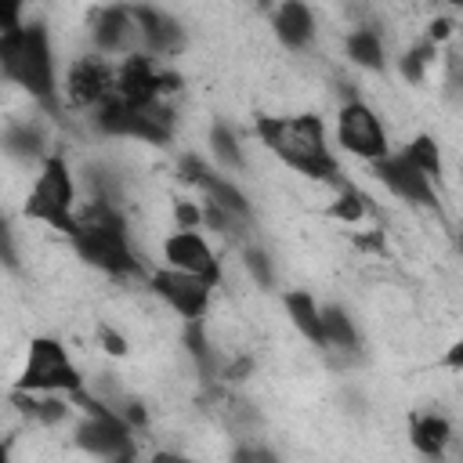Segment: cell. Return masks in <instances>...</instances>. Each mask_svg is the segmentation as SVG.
<instances>
[{
	"mask_svg": "<svg viewBox=\"0 0 463 463\" xmlns=\"http://www.w3.org/2000/svg\"><path fill=\"white\" fill-rule=\"evenodd\" d=\"M101 134L112 137H134V141H148V145H166L174 134V112L159 101L148 105H130L127 98L112 94L101 101L98 116H94Z\"/></svg>",
	"mask_w": 463,
	"mask_h": 463,
	"instance_id": "cell-6",
	"label": "cell"
},
{
	"mask_svg": "<svg viewBox=\"0 0 463 463\" xmlns=\"http://www.w3.org/2000/svg\"><path fill=\"white\" fill-rule=\"evenodd\" d=\"M452 33H456V22L452 18H430L427 22V40H434V43H441V40H452Z\"/></svg>",
	"mask_w": 463,
	"mask_h": 463,
	"instance_id": "cell-30",
	"label": "cell"
},
{
	"mask_svg": "<svg viewBox=\"0 0 463 463\" xmlns=\"http://www.w3.org/2000/svg\"><path fill=\"white\" fill-rule=\"evenodd\" d=\"M430 4H445V7H463V0H430Z\"/></svg>",
	"mask_w": 463,
	"mask_h": 463,
	"instance_id": "cell-35",
	"label": "cell"
},
{
	"mask_svg": "<svg viewBox=\"0 0 463 463\" xmlns=\"http://www.w3.org/2000/svg\"><path fill=\"white\" fill-rule=\"evenodd\" d=\"M0 69H4V80L18 83L29 98L54 109V58H51V36L43 22L0 29Z\"/></svg>",
	"mask_w": 463,
	"mask_h": 463,
	"instance_id": "cell-3",
	"label": "cell"
},
{
	"mask_svg": "<svg viewBox=\"0 0 463 463\" xmlns=\"http://www.w3.org/2000/svg\"><path fill=\"white\" fill-rule=\"evenodd\" d=\"M72 398H76V405H83V412H87V420L76 427V445H80L83 452L101 456V459H116V463L137 456V452H134V441H130V430H134V427H130L112 405H105V402L94 398V394H83V387L72 391Z\"/></svg>",
	"mask_w": 463,
	"mask_h": 463,
	"instance_id": "cell-5",
	"label": "cell"
},
{
	"mask_svg": "<svg viewBox=\"0 0 463 463\" xmlns=\"http://www.w3.org/2000/svg\"><path fill=\"white\" fill-rule=\"evenodd\" d=\"M184 347H188V354L195 358L199 373H203L206 380H213V351H210V340H206V333H203V318H188V326H184Z\"/></svg>",
	"mask_w": 463,
	"mask_h": 463,
	"instance_id": "cell-24",
	"label": "cell"
},
{
	"mask_svg": "<svg viewBox=\"0 0 463 463\" xmlns=\"http://www.w3.org/2000/svg\"><path fill=\"white\" fill-rule=\"evenodd\" d=\"M163 90H166V72H159L145 54H127L123 65L116 69V94L127 98L130 105L159 101Z\"/></svg>",
	"mask_w": 463,
	"mask_h": 463,
	"instance_id": "cell-13",
	"label": "cell"
},
{
	"mask_svg": "<svg viewBox=\"0 0 463 463\" xmlns=\"http://www.w3.org/2000/svg\"><path fill=\"white\" fill-rule=\"evenodd\" d=\"M246 268H250V275L268 289L271 286V264H268V253L264 250H246Z\"/></svg>",
	"mask_w": 463,
	"mask_h": 463,
	"instance_id": "cell-28",
	"label": "cell"
},
{
	"mask_svg": "<svg viewBox=\"0 0 463 463\" xmlns=\"http://www.w3.org/2000/svg\"><path fill=\"white\" fill-rule=\"evenodd\" d=\"M275 33H279V40H282L289 51L307 47L311 36H315L311 11H307L300 0H282V7L275 11Z\"/></svg>",
	"mask_w": 463,
	"mask_h": 463,
	"instance_id": "cell-16",
	"label": "cell"
},
{
	"mask_svg": "<svg viewBox=\"0 0 463 463\" xmlns=\"http://www.w3.org/2000/svg\"><path fill=\"white\" fill-rule=\"evenodd\" d=\"M69 416V405L61 402V398H36V405H33V412H29V420H36V423H61Z\"/></svg>",
	"mask_w": 463,
	"mask_h": 463,
	"instance_id": "cell-27",
	"label": "cell"
},
{
	"mask_svg": "<svg viewBox=\"0 0 463 463\" xmlns=\"http://www.w3.org/2000/svg\"><path fill=\"white\" fill-rule=\"evenodd\" d=\"M409 152V159L430 177V181H438L441 177V148H438V141L430 137V134H420V137H412V145L405 148Z\"/></svg>",
	"mask_w": 463,
	"mask_h": 463,
	"instance_id": "cell-26",
	"label": "cell"
},
{
	"mask_svg": "<svg viewBox=\"0 0 463 463\" xmlns=\"http://www.w3.org/2000/svg\"><path fill=\"white\" fill-rule=\"evenodd\" d=\"M134 40H141V33H137V22H134L130 7H105L94 18V43H98V51H109V54L130 51ZM130 54H137V51H130Z\"/></svg>",
	"mask_w": 463,
	"mask_h": 463,
	"instance_id": "cell-15",
	"label": "cell"
},
{
	"mask_svg": "<svg viewBox=\"0 0 463 463\" xmlns=\"http://www.w3.org/2000/svg\"><path fill=\"white\" fill-rule=\"evenodd\" d=\"M441 365H445V369H456V373L463 369V336H459V340L441 354Z\"/></svg>",
	"mask_w": 463,
	"mask_h": 463,
	"instance_id": "cell-34",
	"label": "cell"
},
{
	"mask_svg": "<svg viewBox=\"0 0 463 463\" xmlns=\"http://www.w3.org/2000/svg\"><path fill=\"white\" fill-rule=\"evenodd\" d=\"M98 333H101V344H105V351H109V354H127V340H123L112 326H101Z\"/></svg>",
	"mask_w": 463,
	"mask_h": 463,
	"instance_id": "cell-32",
	"label": "cell"
},
{
	"mask_svg": "<svg viewBox=\"0 0 463 463\" xmlns=\"http://www.w3.org/2000/svg\"><path fill=\"white\" fill-rule=\"evenodd\" d=\"M250 369H253V358H235V362H228L224 365V380H246L250 376Z\"/></svg>",
	"mask_w": 463,
	"mask_h": 463,
	"instance_id": "cell-33",
	"label": "cell"
},
{
	"mask_svg": "<svg viewBox=\"0 0 463 463\" xmlns=\"http://www.w3.org/2000/svg\"><path fill=\"white\" fill-rule=\"evenodd\" d=\"M174 217H177V224H181V228H195V224H203V206L177 203V206H174Z\"/></svg>",
	"mask_w": 463,
	"mask_h": 463,
	"instance_id": "cell-31",
	"label": "cell"
},
{
	"mask_svg": "<svg viewBox=\"0 0 463 463\" xmlns=\"http://www.w3.org/2000/svg\"><path fill=\"white\" fill-rule=\"evenodd\" d=\"M163 257H166L170 268H181V271H188V275H199V279L210 282V286L221 282V264H217L210 242H206L199 232H192V228L174 232V235L163 242Z\"/></svg>",
	"mask_w": 463,
	"mask_h": 463,
	"instance_id": "cell-11",
	"label": "cell"
},
{
	"mask_svg": "<svg viewBox=\"0 0 463 463\" xmlns=\"http://www.w3.org/2000/svg\"><path fill=\"white\" fill-rule=\"evenodd\" d=\"M148 289L166 300L184 322L188 318H203L206 307H210V282H203L199 275H188L181 268H163V271H152L148 275Z\"/></svg>",
	"mask_w": 463,
	"mask_h": 463,
	"instance_id": "cell-9",
	"label": "cell"
},
{
	"mask_svg": "<svg viewBox=\"0 0 463 463\" xmlns=\"http://www.w3.org/2000/svg\"><path fill=\"white\" fill-rule=\"evenodd\" d=\"M4 148H7L14 159H36V156L43 152V134H40V127H33V123H14V127H7V134H4Z\"/></svg>",
	"mask_w": 463,
	"mask_h": 463,
	"instance_id": "cell-21",
	"label": "cell"
},
{
	"mask_svg": "<svg viewBox=\"0 0 463 463\" xmlns=\"http://www.w3.org/2000/svg\"><path fill=\"white\" fill-rule=\"evenodd\" d=\"M22 391H43V394H72L83 387V376L80 369L72 365V358L65 354V347L51 336H33L29 340V354H25V365H22V376L18 383Z\"/></svg>",
	"mask_w": 463,
	"mask_h": 463,
	"instance_id": "cell-7",
	"label": "cell"
},
{
	"mask_svg": "<svg viewBox=\"0 0 463 463\" xmlns=\"http://www.w3.org/2000/svg\"><path fill=\"white\" fill-rule=\"evenodd\" d=\"M365 213H369V195H362V192L351 188V184H344L340 195H336V203L326 206V217L344 221V224H354V221H362Z\"/></svg>",
	"mask_w": 463,
	"mask_h": 463,
	"instance_id": "cell-22",
	"label": "cell"
},
{
	"mask_svg": "<svg viewBox=\"0 0 463 463\" xmlns=\"http://www.w3.org/2000/svg\"><path fill=\"white\" fill-rule=\"evenodd\" d=\"M347 58L362 69H383V43L373 29H354L347 36Z\"/></svg>",
	"mask_w": 463,
	"mask_h": 463,
	"instance_id": "cell-20",
	"label": "cell"
},
{
	"mask_svg": "<svg viewBox=\"0 0 463 463\" xmlns=\"http://www.w3.org/2000/svg\"><path fill=\"white\" fill-rule=\"evenodd\" d=\"M130 14L137 22L141 47L148 54H177L184 47V29L170 14H159L156 7H145V4H130Z\"/></svg>",
	"mask_w": 463,
	"mask_h": 463,
	"instance_id": "cell-14",
	"label": "cell"
},
{
	"mask_svg": "<svg viewBox=\"0 0 463 463\" xmlns=\"http://www.w3.org/2000/svg\"><path fill=\"white\" fill-rule=\"evenodd\" d=\"M257 137L264 141V148L271 156H279L297 174H307L315 181H329L336 188L347 184L340 177V166H336L333 152L326 148V130H322V119L315 112H300V116H257Z\"/></svg>",
	"mask_w": 463,
	"mask_h": 463,
	"instance_id": "cell-1",
	"label": "cell"
},
{
	"mask_svg": "<svg viewBox=\"0 0 463 463\" xmlns=\"http://www.w3.org/2000/svg\"><path fill=\"white\" fill-rule=\"evenodd\" d=\"M22 4L25 0H0V29H18L22 25Z\"/></svg>",
	"mask_w": 463,
	"mask_h": 463,
	"instance_id": "cell-29",
	"label": "cell"
},
{
	"mask_svg": "<svg viewBox=\"0 0 463 463\" xmlns=\"http://www.w3.org/2000/svg\"><path fill=\"white\" fill-rule=\"evenodd\" d=\"M210 148H213V156L221 159L224 170H242V152H239V137L232 134V127L213 123V130H210Z\"/></svg>",
	"mask_w": 463,
	"mask_h": 463,
	"instance_id": "cell-25",
	"label": "cell"
},
{
	"mask_svg": "<svg viewBox=\"0 0 463 463\" xmlns=\"http://www.w3.org/2000/svg\"><path fill=\"white\" fill-rule=\"evenodd\" d=\"M409 441H412V449H416L420 456L438 459V456L449 449V441H452V427H449L445 416H434V412H430V416H412Z\"/></svg>",
	"mask_w": 463,
	"mask_h": 463,
	"instance_id": "cell-18",
	"label": "cell"
},
{
	"mask_svg": "<svg viewBox=\"0 0 463 463\" xmlns=\"http://www.w3.org/2000/svg\"><path fill=\"white\" fill-rule=\"evenodd\" d=\"M322 326H326L329 347H336V351H354L358 347V333H354V326H351V318H347V311L340 304H326L322 307Z\"/></svg>",
	"mask_w": 463,
	"mask_h": 463,
	"instance_id": "cell-19",
	"label": "cell"
},
{
	"mask_svg": "<svg viewBox=\"0 0 463 463\" xmlns=\"http://www.w3.org/2000/svg\"><path fill=\"white\" fill-rule=\"evenodd\" d=\"M116 90V69L101 58H76L65 76V94L72 105H101Z\"/></svg>",
	"mask_w": 463,
	"mask_h": 463,
	"instance_id": "cell-12",
	"label": "cell"
},
{
	"mask_svg": "<svg viewBox=\"0 0 463 463\" xmlns=\"http://www.w3.org/2000/svg\"><path fill=\"white\" fill-rule=\"evenodd\" d=\"M373 177H376L380 184H387V188H391L398 199H405V203H416V206H438V192H434L430 177L409 159V152L373 159Z\"/></svg>",
	"mask_w": 463,
	"mask_h": 463,
	"instance_id": "cell-10",
	"label": "cell"
},
{
	"mask_svg": "<svg viewBox=\"0 0 463 463\" xmlns=\"http://www.w3.org/2000/svg\"><path fill=\"white\" fill-rule=\"evenodd\" d=\"M336 141L358 156V159H380L387 156V134H383V123L380 116L362 105V101H344L340 105V116H336Z\"/></svg>",
	"mask_w": 463,
	"mask_h": 463,
	"instance_id": "cell-8",
	"label": "cell"
},
{
	"mask_svg": "<svg viewBox=\"0 0 463 463\" xmlns=\"http://www.w3.org/2000/svg\"><path fill=\"white\" fill-rule=\"evenodd\" d=\"M434 58H438V43L434 40H420L416 47H409L405 54H402V76L409 80V83H423V76H427V69L434 65Z\"/></svg>",
	"mask_w": 463,
	"mask_h": 463,
	"instance_id": "cell-23",
	"label": "cell"
},
{
	"mask_svg": "<svg viewBox=\"0 0 463 463\" xmlns=\"http://www.w3.org/2000/svg\"><path fill=\"white\" fill-rule=\"evenodd\" d=\"M76 184H72V174L65 166L61 156H47L43 159V170L36 174L33 188H29V199H25V217L54 228V232H65V235H76L80 221H76Z\"/></svg>",
	"mask_w": 463,
	"mask_h": 463,
	"instance_id": "cell-4",
	"label": "cell"
},
{
	"mask_svg": "<svg viewBox=\"0 0 463 463\" xmlns=\"http://www.w3.org/2000/svg\"><path fill=\"white\" fill-rule=\"evenodd\" d=\"M76 221H80V228L69 239H72V250L80 260H87L90 268H98L105 275H141V260L134 257V250L127 242L116 199L94 195L76 213Z\"/></svg>",
	"mask_w": 463,
	"mask_h": 463,
	"instance_id": "cell-2",
	"label": "cell"
},
{
	"mask_svg": "<svg viewBox=\"0 0 463 463\" xmlns=\"http://www.w3.org/2000/svg\"><path fill=\"white\" fill-rule=\"evenodd\" d=\"M286 311H289L293 326H297L315 347H329V340H326V326H322V307L315 304V297H311L307 289H293V293H286Z\"/></svg>",
	"mask_w": 463,
	"mask_h": 463,
	"instance_id": "cell-17",
	"label": "cell"
}]
</instances>
